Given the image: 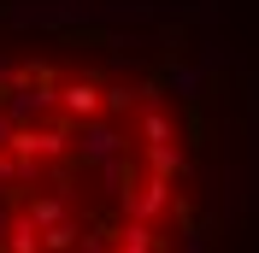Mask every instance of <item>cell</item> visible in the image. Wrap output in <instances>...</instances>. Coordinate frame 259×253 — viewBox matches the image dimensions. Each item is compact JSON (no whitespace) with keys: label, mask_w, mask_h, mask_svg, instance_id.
<instances>
[{"label":"cell","mask_w":259,"mask_h":253,"mask_svg":"<svg viewBox=\"0 0 259 253\" xmlns=\"http://www.w3.org/2000/svg\"><path fill=\"white\" fill-rule=\"evenodd\" d=\"M253 106L212 0H0V253H218Z\"/></svg>","instance_id":"cell-1"}]
</instances>
